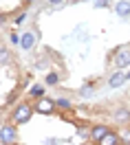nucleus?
<instances>
[{
    "mask_svg": "<svg viewBox=\"0 0 130 145\" xmlns=\"http://www.w3.org/2000/svg\"><path fill=\"white\" fill-rule=\"evenodd\" d=\"M31 114H33V108H31L29 103H22V106H18V108H16V112H13V121H16L18 125H22V123H29Z\"/></svg>",
    "mask_w": 130,
    "mask_h": 145,
    "instance_id": "f257e3e1",
    "label": "nucleus"
},
{
    "mask_svg": "<svg viewBox=\"0 0 130 145\" xmlns=\"http://www.w3.org/2000/svg\"><path fill=\"white\" fill-rule=\"evenodd\" d=\"M115 64H117V68H126L130 64V46H123L117 51V57H115Z\"/></svg>",
    "mask_w": 130,
    "mask_h": 145,
    "instance_id": "f03ea898",
    "label": "nucleus"
},
{
    "mask_svg": "<svg viewBox=\"0 0 130 145\" xmlns=\"http://www.w3.org/2000/svg\"><path fill=\"white\" fill-rule=\"evenodd\" d=\"M16 138H18V132H16V127H11V125H5L2 130H0V141L2 143H16Z\"/></svg>",
    "mask_w": 130,
    "mask_h": 145,
    "instance_id": "7ed1b4c3",
    "label": "nucleus"
},
{
    "mask_svg": "<svg viewBox=\"0 0 130 145\" xmlns=\"http://www.w3.org/2000/svg\"><path fill=\"white\" fill-rule=\"evenodd\" d=\"M53 108H55V101H51V99H42V101H37V106H35V110L42 112V114H51Z\"/></svg>",
    "mask_w": 130,
    "mask_h": 145,
    "instance_id": "20e7f679",
    "label": "nucleus"
},
{
    "mask_svg": "<svg viewBox=\"0 0 130 145\" xmlns=\"http://www.w3.org/2000/svg\"><path fill=\"white\" fill-rule=\"evenodd\" d=\"M33 44H35V35H33V33H22V37H20V46H22L24 51H29Z\"/></svg>",
    "mask_w": 130,
    "mask_h": 145,
    "instance_id": "39448f33",
    "label": "nucleus"
},
{
    "mask_svg": "<svg viewBox=\"0 0 130 145\" xmlns=\"http://www.w3.org/2000/svg\"><path fill=\"white\" fill-rule=\"evenodd\" d=\"M108 132H110L108 127L97 125V127H93V130H91V138H95V141H102V138H104L106 134H108Z\"/></svg>",
    "mask_w": 130,
    "mask_h": 145,
    "instance_id": "423d86ee",
    "label": "nucleus"
},
{
    "mask_svg": "<svg viewBox=\"0 0 130 145\" xmlns=\"http://www.w3.org/2000/svg\"><path fill=\"white\" fill-rule=\"evenodd\" d=\"M126 79H128V77H126L123 72H115L110 79H108V86H110V88H117V86H121V84L126 82Z\"/></svg>",
    "mask_w": 130,
    "mask_h": 145,
    "instance_id": "0eeeda50",
    "label": "nucleus"
},
{
    "mask_svg": "<svg viewBox=\"0 0 130 145\" xmlns=\"http://www.w3.org/2000/svg\"><path fill=\"white\" fill-rule=\"evenodd\" d=\"M117 13H119L121 18H128L130 16V2H126V0L117 2Z\"/></svg>",
    "mask_w": 130,
    "mask_h": 145,
    "instance_id": "6e6552de",
    "label": "nucleus"
},
{
    "mask_svg": "<svg viewBox=\"0 0 130 145\" xmlns=\"http://www.w3.org/2000/svg\"><path fill=\"white\" fill-rule=\"evenodd\" d=\"M117 141H119V138H117V136L112 134V132H108V134L104 136V138H102V141H99V143H102V145H115V143H117Z\"/></svg>",
    "mask_w": 130,
    "mask_h": 145,
    "instance_id": "1a4fd4ad",
    "label": "nucleus"
},
{
    "mask_svg": "<svg viewBox=\"0 0 130 145\" xmlns=\"http://www.w3.org/2000/svg\"><path fill=\"white\" fill-rule=\"evenodd\" d=\"M55 106H60V108H64V110H66V108H71V101H68V99H57V101H55Z\"/></svg>",
    "mask_w": 130,
    "mask_h": 145,
    "instance_id": "9d476101",
    "label": "nucleus"
},
{
    "mask_svg": "<svg viewBox=\"0 0 130 145\" xmlns=\"http://www.w3.org/2000/svg\"><path fill=\"white\" fill-rule=\"evenodd\" d=\"M42 92H44V88H42V86H35V88L31 90V95H33V97H40Z\"/></svg>",
    "mask_w": 130,
    "mask_h": 145,
    "instance_id": "9b49d317",
    "label": "nucleus"
},
{
    "mask_svg": "<svg viewBox=\"0 0 130 145\" xmlns=\"http://www.w3.org/2000/svg\"><path fill=\"white\" fill-rule=\"evenodd\" d=\"M55 82H57V75H53V72H51V75L47 77V84H55Z\"/></svg>",
    "mask_w": 130,
    "mask_h": 145,
    "instance_id": "f8f14e48",
    "label": "nucleus"
},
{
    "mask_svg": "<svg viewBox=\"0 0 130 145\" xmlns=\"http://www.w3.org/2000/svg\"><path fill=\"white\" fill-rule=\"evenodd\" d=\"M108 5V0H95V7H106Z\"/></svg>",
    "mask_w": 130,
    "mask_h": 145,
    "instance_id": "ddd939ff",
    "label": "nucleus"
},
{
    "mask_svg": "<svg viewBox=\"0 0 130 145\" xmlns=\"http://www.w3.org/2000/svg\"><path fill=\"white\" fill-rule=\"evenodd\" d=\"M5 57H7V51H5V48H0V59H5Z\"/></svg>",
    "mask_w": 130,
    "mask_h": 145,
    "instance_id": "4468645a",
    "label": "nucleus"
},
{
    "mask_svg": "<svg viewBox=\"0 0 130 145\" xmlns=\"http://www.w3.org/2000/svg\"><path fill=\"white\" fill-rule=\"evenodd\" d=\"M49 2H51V5H57V2H62V0H49Z\"/></svg>",
    "mask_w": 130,
    "mask_h": 145,
    "instance_id": "2eb2a0df",
    "label": "nucleus"
},
{
    "mask_svg": "<svg viewBox=\"0 0 130 145\" xmlns=\"http://www.w3.org/2000/svg\"><path fill=\"white\" fill-rule=\"evenodd\" d=\"M24 2H33V0H24Z\"/></svg>",
    "mask_w": 130,
    "mask_h": 145,
    "instance_id": "dca6fc26",
    "label": "nucleus"
},
{
    "mask_svg": "<svg viewBox=\"0 0 130 145\" xmlns=\"http://www.w3.org/2000/svg\"><path fill=\"white\" fill-rule=\"evenodd\" d=\"M126 77H128V79H130V72H128V75H126Z\"/></svg>",
    "mask_w": 130,
    "mask_h": 145,
    "instance_id": "f3484780",
    "label": "nucleus"
}]
</instances>
